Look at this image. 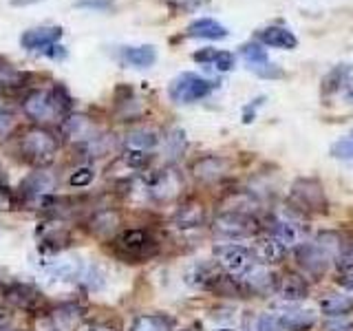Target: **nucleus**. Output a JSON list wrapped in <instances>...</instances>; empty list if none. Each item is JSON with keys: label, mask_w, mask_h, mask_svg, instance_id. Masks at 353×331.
<instances>
[{"label": "nucleus", "mask_w": 353, "mask_h": 331, "mask_svg": "<svg viewBox=\"0 0 353 331\" xmlns=\"http://www.w3.org/2000/svg\"><path fill=\"white\" fill-rule=\"evenodd\" d=\"M276 318L281 320L285 331H307L316 325V314L309 309H298V307H281L276 312Z\"/></svg>", "instance_id": "nucleus-21"}, {"label": "nucleus", "mask_w": 353, "mask_h": 331, "mask_svg": "<svg viewBox=\"0 0 353 331\" xmlns=\"http://www.w3.org/2000/svg\"><path fill=\"white\" fill-rule=\"evenodd\" d=\"M283 301L287 303H294V301H305L309 296V285L305 281L303 274H296V272H287L279 279V290Z\"/></svg>", "instance_id": "nucleus-22"}, {"label": "nucleus", "mask_w": 353, "mask_h": 331, "mask_svg": "<svg viewBox=\"0 0 353 331\" xmlns=\"http://www.w3.org/2000/svg\"><path fill=\"white\" fill-rule=\"evenodd\" d=\"M80 331H117V327L113 325H104V323H95V325H88Z\"/></svg>", "instance_id": "nucleus-40"}, {"label": "nucleus", "mask_w": 353, "mask_h": 331, "mask_svg": "<svg viewBox=\"0 0 353 331\" xmlns=\"http://www.w3.org/2000/svg\"><path fill=\"white\" fill-rule=\"evenodd\" d=\"M216 82L214 80H208L203 75H196V73H181L176 75L174 80L168 86V97L172 99L174 104H196L201 99L210 97L216 91Z\"/></svg>", "instance_id": "nucleus-4"}, {"label": "nucleus", "mask_w": 353, "mask_h": 331, "mask_svg": "<svg viewBox=\"0 0 353 331\" xmlns=\"http://www.w3.org/2000/svg\"><path fill=\"white\" fill-rule=\"evenodd\" d=\"M239 55H241V60L248 64V69L254 75L263 77V80H279V77H283V71L270 60L268 49H265L261 42H245V44H241Z\"/></svg>", "instance_id": "nucleus-11"}, {"label": "nucleus", "mask_w": 353, "mask_h": 331, "mask_svg": "<svg viewBox=\"0 0 353 331\" xmlns=\"http://www.w3.org/2000/svg\"><path fill=\"white\" fill-rule=\"evenodd\" d=\"M71 95L60 84L33 88L25 97H22L20 108L27 119H31L36 126L53 124V121H62L71 115Z\"/></svg>", "instance_id": "nucleus-1"}, {"label": "nucleus", "mask_w": 353, "mask_h": 331, "mask_svg": "<svg viewBox=\"0 0 353 331\" xmlns=\"http://www.w3.org/2000/svg\"><path fill=\"white\" fill-rule=\"evenodd\" d=\"M3 320H7V318L3 316V312H0V323H3Z\"/></svg>", "instance_id": "nucleus-44"}, {"label": "nucleus", "mask_w": 353, "mask_h": 331, "mask_svg": "<svg viewBox=\"0 0 353 331\" xmlns=\"http://www.w3.org/2000/svg\"><path fill=\"white\" fill-rule=\"evenodd\" d=\"M64 36V29L58 25H44V27H36V29H27L25 33L20 36V44L25 51L31 53H44L53 44H60Z\"/></svg>", "instance_id": "nucleus-14"}, {"label": "nucleus", "mask_w": 353, "mask_h": 331, "mask_svg": "<svg viewBox=\"0 0 353 331\" xmlns=\"http://www.w3.org/2000/svg\"><path fill=\"white\" fill-rule=\"evenodd\" d=\"M108 248L124 263H146L159 254V241L146 228H124L108 241Z\"/></svg>", "instance_id": "nucleus-2"}, {"label": "nucleus", "mask_w": 353, "mask_h": 331, "mask_svg": "<svg viewBox=\"0 0 353 331\" xmlns=\"http://www.w3.org/2000/svg\"><path fill=\"white\" fill-rule=\"evenodd\" d=\"M268 232L290 252L296 250L301 243H305L307 225H303V221L298 217H274L268 225Z\"/></svg>", "instance_id": "nucleus-12"}, {"label": "nucleus", "mask_w": 353, "mask_h": 331, "mask_svg": "<svg viewBox=\"0 0 353 331\" xmlns=\"http://www.w3.org/2000/svg\"><path fill=\"white\" fill-rule=\"evenodd\" d=\"M185 331H194V329H185Z\"/></svg>", "instance_id": "nucleus-46"}, {"label": "nucleus", "mask_w": 353, "mask_h": 331, "mask_svg": "<svg viewBox=\"0 0 353 331\" xmlns=\"http://www.w3.org/2000/svg\"><path fill=\"white\" fill-rule=\"evenodd\" d=\"M192 60L208 66V69H214L219 73H225L230 69H234L236 58L234 53L223 51V49H212V47H205V49H199L192 53Z\"/></svg>", "instance_id": "nucleus-19"}, {"label": "nucleus", "mask_w": 353, "mask_h": 331, "mask_svg": "<svg viewBox=\"0 0 353 331\" xmlns=\"http://www.w3.org/2000/svg\"><path fill=\"white\" fill-rule=\"evenodd\" d=\"M336 281H338V285H342L345 290H349L353 294V268L351 270H340Z\"/></svg>", "instance_id": "nucleus-38"}, {"label": "nucleus", "mask_w": 353, "mask_h": 331, "mask_svg": "<svg viewBox=\"0 0 353 331\" xmlns=\"http://www.w3.org/2000/svg\"><path fill=\"white\" fill-rule=\"evenodd\" d=\"M88 223V230L93 232L95 237L99 239H106L110 241L117 232L121 230V219H119V212L113 208H97L91 212V217L86 219Z\"/></svg>", "instance_id": "nucleus-16"}, {"label": "nucleus", "mask_w": 353, "mask_h": 331, "mask_svg": "<svg viewBox=\"0 0 353 331\" xmlns=\"http://www.w3.org/2000/svg\"><path fill=\"white\" fill-rule=\"evenodd\" d=\"M254 252H256L261 263H276L287 254V250L270 234V232H265V234L256 241V250Z\"/></svg>", "instance_id": "nucleus-28"}, {"label": "nucleus", "mask_w": 353, "mask_h": 331, "mask_svg": "<svg viewBox=\"0 0 353 331\" xmlns=\"http://www.w3.org/2000/svg\"><path fill=\"white\" fill-rule=\"evenodd\" d=\"M18 201V192L11 190V185L7 181V177L3 172V168H0V210H14Z\"/></svg>", "instance_id": "nucleus-31"}, {"label": "nucleus", "mask_w": 353, "mask_h": 331, "mask_svg": "<svg viewBox=\"0 0 353 331\" xmlns=\"http://www.w3.org/2000/svg\"><path fill=\"white\" fill-rule=\"evenodd\" d=\"M185 36L201 38V40H225L228 29L212 18H201V20H194L192 25L185 29Z\"/></svg>", "instance_id": "nucleus-25"}, {"label": "nucleus", "mask_w": 353, "mask_h": 331, "mask_svg": "<svg viewBox=\"0 0 353 331\" xmlns=\"http://www.w3.org/2000/svg\"><path fill=\"white\" fill-rule=\"evenodd\" d=\"M331 157L340 161H353V130L331 143Z\"/></svg>", "instance_id": "nucleus-30"}, {"label": "nucleus", "mask_w": 353, "mask_h": 331, "mask_svg": "<svg viewBox=\"0 0 353 331\" xmlns=\"http://www.w3.org/2000/svg\"><path fill=\"white\" fill-rule=\"evenodd\" d=\"M16 128V113L7 104H0V139H7Z\"/></svg>", "instance_id": "nucleus-33"}, {"label": "nucleus", "mask_w": 353, "mask_h": 331, "mask_svg": "<svg viewBox=\"0 0 353 331\" xmlns=\"http://www.w3.org/2000/svg\"><path fill=\"white\" fill-rule=\"evenodd\" d=\"M0 331H22V329L11 327V325H9V320H3V323H0Z\"/></svg>", "instance_id": "nucleus-42"}, {"label": "nucleus", "mask_w": 353, "mask_h": 331, "mask_svg": "<svg viewBox=\"0 0 353 331\" xmlns=\"http://www.w3.org/2000/svg\"><path fill=\"white\" fill-rule=\"evenodd\" d=\"M42 55H44V58H49V60H64L66 58V49L62 47V44H53V47H49Z\"/></svg>", "instance_id": "nucleus-39"}, {"label": "nucleus", "mask_w": 353, "mask_h": 331, "mask_svg": "<svg viewBox=\"0 0 353 331\" xmlns=\"http://www.w3.org/2000/svg\"><path fill=\"white\" fill-rule=\"evenodd\" d=\"M95 179V170L93 166H80L69 174V185L71 188H88Z\"/></svg>", "instance_id": "nucleus-32"}, {"label": "nucleus", "mask_w": 353, "mask_h": 331, "mask_svg": "<svg viewBox=\"0 0 353 331\" xmlns=\"http://www.w3.org/2000/svg\"><path fill=\"white\" fill-rule=\"evenodd\" d=\"M323 331H353V323L342 318H331L323 325Z\"/></svg>", "instance_id": "nucleus-36"}, {"label": "nucleus", "mask_w": 353, "mask_h": 331, "mask_svg": "<svg viewBox=\"0 0 353 331\" xmlns=\"http://www.w3.org/2000/svg\"><path fill=\"white\" fill-rule=\"evenodd\" d=\"M119 60L132 69H150L157 62V51L150 44H139V47H121Z\"/></svg>", "instance_id": "nucleus-23"}, {"label": "nucleus", "mask_w": 353, "mask_h": 331, "mask_svg": "<svg viewBox=\"0 0 353 331\" xmlns=\"http://www.w3.org/2000/svg\"><path fill=\"white\" fill-rule=\"evenodd\" d=\"M163 143H165V152L170 157H176V154H181L185 150V135L181 130H172L168 137H163Z\"/></svg>", "instance_id": "nucleus-34"}, {"label": "nucleus", "mask_w": 353, "mask_h": 331, "mask_svg": "<svg viewBox=\"0 0 353 331\" xmlns=\"http://www.w3.org/2000/svg\"><path fill=\"white\" fill-rule=\"evenodd\" d=\"M172 225L176 230H201L205 225V208L196 201H185L176 208V212L172 217Z\"/></svg>", "instance_id": "nucleus-17"}, {"label": "nucleus", "mask_w": 353, "mask_h": 331, "mask_svg": "<svg viewBox=\"0 0 353 331\" xmlns=\"http://www.w3.org/2000/svg\"><path fill=\"white\" fill-rule=\"evenodd\" d=\"M292 210L301 214H325L327 212V194L325 188L316 179H298L290 192Z\"/></svg>", "instance_id": "nucleus-7"}, {"label": "nucleus", "mask_w": 353, "mask_h": 331, "mask_svg": "<svg viewBox=\"0 0 353 331\" xmlns=\"http://www.w3.org/2000/svg\"><path fill=\"white\" fill-rule=\"evenodd\" d=\"M320 312L327 318H345L353 312V298L347 294H327L320 298Z\"/></svg>", "instance_id": "nucleus-26"}, {"label": "nucleus", "mask_w": 353, "mask_h": 331, "mask_svg": "<svg viewBox=\"0 0 353 331\" xmlns=\"http://www.w3.org/2000/svg\"><path fill=\"white\" fill-rule=\"evenodd\" d=\"M157 143H159V135L152 128H132L130 132H126L124 150L152 154V150H154Z\"/></svg>", "instance_id": "nucleus-24"}, {"label": "nucleus", "mask_w": 353, "mask_h": 331, "mask_svg": "<svg viewBox=\"0 0 353 331\" xmlns=\"http://www.w3.org/2000/svg\"><path fill=\"white\" fill-rule=\"evenodd\" d=\"M60 150V137L47 126H33L18 139V154L33 168L49 166Z\"/></svg>", "instance_id": "nucleus-3"}, {"label": "nucleus", "mask_w": 353, "mask_h": 331, "mask_svg": "<svg viewBox=\"0 0 353 331\" xmlns=\"http://www.w3.org/2000/svg\"><path fill=\"white\" fill-rule=\"evenodd\" d=\"M29 82V73L7 60H0V91H16Z\"/></svg>", "instance_id": "nucleus-27"}, {"label": "nucleus", "mask_w": 353, "mask_h": 331, "mask_svg": "<svg viewBox=\"0 0 353 331\" xmlns=\"http://www.w3.org/2000/svg\"><path fill=\"white\" fill-rule=\"evenodd\" d=\"M228 170H230V161L225 157H216V154H208V157L199 159L192 166L194 177L203 183H214L219 179H223Z\"/></svg>", "instance_id": "nucleus-18"}, {"label": "nucleus", "mask_w": 353, "mask_h": 331, "mask_svg": "<svg viewBox=\"0 0 353 331\" xmlns=\"http://www.w3.org/2000/svg\"><path fill=\"white\" fill-rule=\"evenodd\" d=\"M216 265L225 274L234 276V279H245V276L261 263L256 252L245 245H236V243H223V245L214 248Z\"/></svg>", "instance_id": "nucleus-6"}, {"label": "nucleus", "mask_w": 353, "mask_h": 331, "mask_svg": "<svg viewBox=\"0 0 353 331\" xmlns=\"http://www.w3.org/2000/svg\"><path fill=\"white\" fill-rule=\"evenodd\" d=\"M62 132L69 139L77 141L82 148L91 146L93 141H97L102 137V132L95 128V124L88 117L84 115H69L64 121H62Z\"/></svg>", "instance_id": "nucleus-15"}, {"label": "nucleus", "mask_w": 353, "mask_h": 331, "mask_svg": "<svg viewBox=\"0 0 353 331\" xmlns=\"http://www.w3.org/2000/svg\"><path fill=\"white\" fill-rule=\"evenodd\" d=\"M294 254H296L298 268H301L303 274L309 276V279H320V276L327 272L329 263L334 261L318 243H301V245L294 250Z\"/></svg>", "instance_id": "nucleus-13"}, {"label": "nucleus", "mask_w": 353, "mask_h": 331, "mask_svg": "<svg viewBox=\"0 0 353 331\" xmlns=\"http://www.w3.org/2000/svg\"><path fill=\"white\" fill-rule=\"evenodd\" d=\"M256 42H261L263 47H272V49H287L292 51L298 47V38L287 27H265L261 31H256Z\"/></svg>", "instance_id": "nucleus-20"}, {"label": "nucleus", "mask_w": 353, "mask_h": 331, "mask_svg": "<svg viewBox=\"0 0 353 331\" xmlns=\"http://www.w3.org/2000/svg\"><path fill=\"white\" fill-rule=\"evenodd\" d=\"M216 331H234V329H216Z\"/></svg>", "instance_id": "nucleus-45"}, {"label": "nucleus", "mask_w": 353, "mask_h": 331, "mask_svg": "<svg viewBox=\"0 0 353 331\" xmlns=\"http://www.w3.org/2000/svg\"><path fill=\"white\" fill-rule=\"evenodd\" d=\"M77 7L95 9V11H108L113 9V0H77Z\"/></svg>", "instance_id": "nucleus-37"}, {"label": "nucleus", "mask_w": 353, "mask_h": 331, "mask_svg": "<svg viewBox=\"0 0 353 331\" xmlns=\"http://www.w3.org/2000/svg\"><path fill=\"white\" fill-rule=\"evenodd\" d=\"M347 99H349V102H351V104H353V88H351V91H349V93H347Z\"/></svg>", "instance_id": "nucleus-43"}, {"label": "nucleus", "mask_w": 353, "mask_h": 331, "mask_svg": "<svg viewBox=\"0 0 353 331\" xmlns=\"http://www.w3.org/2000/svg\"><path fill=\"white\" fill-rule=\"evenodd\" d=\"M256 331H285L276 314H263L256 320Z\"/></svg>", "instance_id": "nucleus-35"}, {"label": "nucleus", "mask_w": 353, "mask_h": 331, "mask_svg": "<svg viewBox=\"0 0 353 331\" xmlns=\"http://www.w3.org/2000/svg\"><path fill=\"white\" fill-rule=\"evenodd\" d=\"M212 228L216 237L228 241H239V239L254 237L263 225L256 214L236 212V210H219Z\"/></svg>", "instance_id": "nucleus-5"}, {"label": "nucleus", "mask_w": 353, "mask_h": 331, "mask_svg": "<svg viewBox=\"0 0 353 331\" xmlns=\"http://www.w3.org/2000/svg\"><path fill=\"white\" fill-rule=\"evenodd\" d=\"M128 331H172L170 318L161 314H141L130 323Z\"/></svg>", "instance_id": "nucleus-29"}, {"label": "nucleus", "mask_w": 353, "mask_h": 331, "mask_svg": "<svg viewBox=\"0 0 353 331\" xmlns=\"http://www.w3.org/2000/svg\"><path fill=\"white\" fill-rule=\"evenodd\" d=\"M36 3H42V0H11V7H27Z\"/></svg>", "instance_id": "nucleus-41"}, {"label": "nucleus", "mask_w": 353, "mask_h": 331, "mask_svg": "<svg viewBox=\"0 0 353 331\" xmlns=\"http://www.w3.org/2000/svg\"><path fill=\"white\" fill-rule=\"evenodd\" d=\"M58 190V179L49 170H36L31 172L18 188V201L29 205H40L44 199H49Z\"/></svg>", "instance_id": "nucleus-10"}, {"label": "nucleus", "mask_w": 353, "mask_h": 331, "mask_svg": "<svg viewBox=\"0 0 353 331\" xmlns=\"http://www.w3.org/2000/svg\"><path fill=\"white\" fill-rule=\"evenodd\" d=\"M3 290V298L20 312H29V314H44L49 309L47 296H44L38 287H33L29 283H7L0 285Z\"/></svg>", "instance_id": "nucleus-8"}, {"label": "nucleus", "mask_w": 353, "mask_h": 331, "mask_svg": "<svg viewBox=\"0 0 353 331\" xmlns=\"http://www.w3.org/2000/svg\"><path fill=\"white\" fill-rule=\"evenodd\" d=\"M183 190V177L176 168H163L143 181V192L157 203H170Z\"/></svg>", "instance_id": "nucleus-9"}]
</instances>
